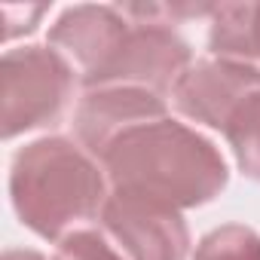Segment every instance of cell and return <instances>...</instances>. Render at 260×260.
Here are the masks:
<instances>
[{
    "mask_svg": "<svg viewBox=\"0 0 260 260\" xmlns=\"http://www.w3.org/2000/svg\"><path fill=\"white\" fill-rule=\"evenodd\" d=\"M113 190H135L175 208H196L220 196L230 181L220 150L172 116L119 135L101 156Z\"/></svg>",
    "mask_w": 260,
    "mask_h": 260,
    "instance_id": "1",
    "label": "cell"
},
{
    "mask_svg": "<svg viewBox=\"0 0 260 260\" xmlns=\"http://www.w3.org/2000/svg\"><path fill=\"white\" fill-rule=\"evenodd\" d=\"M10 196L19 220L40 239L61 242L101 214L107 175L80 144L46 135L25 144L10 169Z\"/></svg>",
    "mask_w": 260,
    "mask_h": 260,
    "instance_id": "2",
    "label": "cell"
},
{
    "mask_svg": "<svg viewBox=\"0 0 260 260\" xmlns=\"http://www.w3.org/2000/svg\"><path fill=\"white\" fill-rule=\"evenodd\" d=\"M74 92V64L52 46L7 49L0 58L4 138L58 122Z\"/></svg>",
    "mask_w": 260,
    "mask_h": 260,
    "instance_id": "3",
    "label": "cell"
},
{
    "mask_svg": "<svg viewBox=\"0 0 260 260\" xmlns=\"http://www.w3.org/2000/svg\"><path fill=\"white\" fill-rule=\"evenodd\" d=\"M101 226L132 260H184L190 251L181 208L135 190H110Z\"/></svg>",
    "mask_w": 260,
    "mask_h": 260,
    "instance_id": "4",
    "label": "cell"
},
{
    "mask_svg": "<svg viewBox=\"0 0 260 260\" xmlns=\"http://www.w3.org/2000/svg\"><path fill=\"white\" fill-rule=\"evenodd\" d=\"M190 64H193V55L187 40H181L169 25L132 22V31H128L116 58L110 61V68L95 80L83 83V89L135 86L166 98L169 92H175L178 80Z\"/></svg>",
    "mask_w": 260,
    "mask_h": 260,
    "instance_id": "5",
    "label": "cell"
},
{
    "mask_svg": "<svg viewBox=\"0 0 260 260\" xmlns=\"http://www.w3.org/2000/svg\"><path fill=\"white\" fill-rule=\"evenodd\" d=\"M254 92H260L257 68L223 61V58H202L184 71L172 98L187 119L223 132L230 119L236 116V110Z\"/></svg>",
    "mask_w": 260,
    "mask_h": 260,
    "instance_id": "6",
    "label": "cell"
},
{
    "mask_svg": "<svg viewBox=\"0 0 260 260\" xmlns=\"http://www.w3.org/2000/svg\"><path fill=\"white\" fill-rule=\"evenodd\" d=\"M169 107L166 98L135 89V86H104V89H86L77 113H74V132L86 153L104 156V150L125 135L128 128L166 119Z\"/></svg>",
    "mask_w": 260,
    "mask_h": 260,
    "instance_id": "7",
    "label": "cell"
},
{
    "mask_svg": "<svg viewBox=\"0 0 260 260\" xmlns=\"http://www.w3.org/2000/svg\"><path fill=\"white\" fill-rule=\"evenodd\" d=\"M132 22L116 7H71L58 16L49 31V46L58 49L71 64L80 68V80L89 83L110 68L116 52L122 49Z\"/></svg>",
    "mask_w": 260,
    "mask_h": 260,
    "instance_id": "8",
    "label": "cell"
},
{
    "mask_svg": "<svg viewBox=\"0 0 260 260\" xmlns=\"http://www.w3.org/2000/svg\"><path fill=\"white\" fill-rule=\"evenodd\" d=\"M208 49L214 58L260 71V4H217L211 13Z\"/></svg>",
    "mask_w": 260,
    "mask_h": 260,
    "instance_id": "9",
    "label": "cell"
},
{
    "mask_svg": "<svg viewBox=\"0 0 260 260\" xmlns=\"http://www.w3.org/2000/svg\"><path fill=\"white\" fill-rule=\"evenodd\" d=\"M223 135L236 153L242 175L260 181V92H254L230 119Z\"/></svg>",
    "mask_w": 260,
    "mask_h": 260,
    "instance_id": "10",
    "label": "cell"
},
{
    "mask_svg": "<svg viewBox=\"0 0 260 260\" xmlns=\"http://www.w3.org/2000/svg\"><path fill=\"white\" fill-rule=\"evenodd\" d=\"M193 260H260V233L245 223H226L202 236Z\"/></svg>",
    "mask_w": 260,
    "mask_h": 260,
    "instance_id": "11",
    "label": "cell"
},
{
    "mask_svg": "<svg viewBox=\"0 0 260 260\" xmlns=\"http://www.w3.org/2000/svg\"><path fill=\"white\" fill-rule=\"evenodd\" d=\"M58 260H122V254L98 230H74L58 242Z\"/></svg>",
    "mask_w": 260,
    "mask_h": 260,
    "instance_id": "12",
    "label": "cell"
},
{
    "mask_svg": "<svg viewBox=\"0 0 260 260\" xmlns=\"http://www.w3.org/2000/svg\"><path fill=\"white\" fill-rule=\"evenodd\" d=\"M4 260H58V257H46V254H40V251H7L4 254Z\"/></svg>",
    "mask_w": 260,
    "mask_h": 260,
    "instance_id": "13",
    "label": "cell"
}]
</instances>
